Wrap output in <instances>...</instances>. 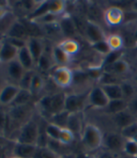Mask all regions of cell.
Returning <instances> with one entry per match:
<instances>
[{"label": "cell", "mask_w": 137, "mask_h": 158, "mask_svg": "<svg viewBox=\"0 0 137 158\" xmlns=\"http://www.w3.org/2000/svg\"><path fill=\"white\" fill-rule=\"evenodd\" d=\"M5 37H10V38H16L24 40V41H27L28 40V33L26 30V27L23 21H18L15 20L14 23L10 26V27L8 29V31L5 34Z\"/></svg>", "instance_id": "9a60e30c"}, {"label": "cell", "mask_w": 137, "mask_h": 158, "mask_svg": "<svg viewBox=\"0 0 137 158\" xmlns=\"http://www.w3.org/2000/svg\"><path fill=\"white\" fill-rule=\"evenodd\" d=\"M6 76H5V73L4 72H1L0 71V90L3 88V86L6 84Z\"/></svg>", "instance_id": "f6af8a7d"}, {"label": "cell", "mask_w": 137, "mask_h": 158, "mask_svg": "<svg viewBox=\"0 0 137 158\" xmlns=\"http://www.w3.org/2000/svg\"><path fill=\"white\" fill-rule=\"evenodd\" d=\"M3 40H4V37H0V44H2V42H3Z\"/></svg>", "instance_id": "f907efd6"}, {"label": "cell", "mask_w": 137, "mask_h": 158, "mask_svg": "<svg viewBox=\"0 0 137 158\" xmlns=\"http://www.w3.org/2000/svg\"><path fill=\"white\" fill-rule=\"evenodd\" d=\"M61 129L62 128H60L59 126L53 124V123L48 122V123L46 125V128H45V131H46V134H47V135H48V137L50 138V139L58 141V140H59Z\"/></svg>", "instance_id": "836d02e7"}, {"label": "cell", "mask_w": 137, "mask_h": 158, "mask_svg": "<svg viewBox=\"0 0 137 158\" xmlns=\"http://www.w3.org/2000/svg\"><path fill=\"white\" fill-rule=\"evenodd\" d=\"M35 73H36L35 70L26 71L24 75L21 78V80L19 81V83H18V87L20 88L21 89L29 90L31 83H32V79H33V76H34Z\"/></svg>", "instance_id": "1f68e13d"}, {"label": "cell", "mask_w": 137, "mask_h": 158, "mask_svg": "<svg viewBox=\"0 0 137 158\" xmlns=\"http://www.w3.org/2000/svg\"><path fill=\"white\" fill-rule=\"evenodd\" d=\"M123 152H125L126 155L131 156V157H136L137 156V143L131 139L126 140L123 148Z\"/></svg>", "instance_id": "f35d334b"}, {"label": "cell", "mask_w": 137, "mask_h": 158, "mask_svg": "<svg viewBox=\"0 0 137 158\" xmlns=\"http://www.w3.org/2000/svg\"><path fill=\"white\" fill-rule=\"evenodd\" d=\"M57 46L61 50H63L67 55H69L71 57L76 56L80 52L81 49L80 44L74 39H64L57 44Z\"/></svg>", "instance_id": "ffe728a7"}, {"label": "cell", "mask_w": 137, "mask_h": 158, "mask_svg": "<svg viewBox=\"0 0 137 158\" xmlns=\"http://www.w3.org/2000/svg\"><path fill=\"white\" fill-rule=\"evenodd\" d=\"M122 158H134V157H131V156H129V155H125Z\"/></svg>", "instance_id": "816d5d0a"}, {"label": "cell", "mask_w": 137, "mask_h": 158, "mask_svg": "<svg viewBox=\"0 0 137 158\" xmlns=\"http://www.w3.org/2000/svg\"><path fill=\"white\" fill-rule=\"evenodd\" d=\"M4 39H5L6 42L10 44L12 46H14L18 50L26 46V41H24V40L16 39V38H10V37H4Z\"/></svg>", "instance_id": "60d3db41"}, {"label": "cell", "mask_w": 137, "mask_h": 158, "mask_svg": "<svg viewBox=\"0 0 137 158\" xmlns=\"http://www.w3.org/2000/svg\"><path fill=\"white\" fill-rule=\"evenodd\" d=\"M37 148V145L15 142L13 147V155L19 158H33Z\"/></svg>", "instance_id": "ac0fdd59"}, {"label": "cell", "mask_w": 137, "mask_h": 158, "mask_svg": "<svg viewBox=\"0 0 137 158\" xmlns=\"http://www.w3.org/2000/svg\"><path fill=\"white\" fill-rule=\"evenodd\" d=\"M134 81L137 83V73H136V74H135V76H134Z\"/></svg>", "instance_id": "f5cc1de1"}, {"label": "cell", "mask_w": 137, "mask_h": 158, "mask_svg": "<svg viewBox=\"0 0 137 158\" xmlns=\"http://www.w3.org/2000/svg\"><path fill=\"white\" fill-rule=\"evenodd\" d=\"M50 78L56 87L67 89L73 84V71L70 67L54 66L50 72Z\"/></svg>", "instance_id": "277c9868"}, {"label": "cell", "mask_w": 137, "mask_h": 158, "mask_svg": "<svg viewBox=\"0 0 137 158\" xmlns=\"http://www.w3.org/2000/svg\"><path fill=\"white\" fill-rule=\"evenodd\" d=\"M70 114L71 113H69L66 110H64V111H62L60 113L55 114L53 117H51L50 120L48 122L53 123V124H55L57 126H59L60 128H66L67 123H68V120H69V117H70Z\"/></svg>", "instance_id": "f546056e"}, {"label": "cell", "mask_w": 137, "mask_h": 158, "mask_svg": "<svg viewBox=\"0 0 137 158\" xmlns=\"http://www.w3.org/2000/svg\"><path fill=\"white\" fill-rule=\"evenodd\" d=\"M41 27H42V29L43 37L45 36L46 38L53 39V38H57L58 36H62L59 25H58V22L48 24V25H43V26H41Z\"/></svg>", "instance_id": "83f0119b"}, {"label": "cell", "mask_w": 137, "mask_h": 158, "mask_svg": "<svg viewBox=\"0 0 137 158\" xmlns=\"http://www.w3.org/2000/svg\"><path fill=\"white\" fill-rule=\"evenodd\" d=\"M129 108V102L125 99H119V100L109 101L107 106L104 108L106 112L110 115H115L119 112H122Z\"/></svg>", "instance_id": "cb8c5ba5"}, {"label": "cell", "mask_w": 137, "mask_h": 158, "mask_svg": "<svg viewBox=\"0 0 137 158\" xmlns=\"http://www.w3.org/2000/svg\"><path fill=\"white\" fill-rule=\"evenodd\" d=\"M55 66L54 59L52 56V53H46L44 52L43 55L38 59V61L36 64V68L40 71L38 73H50L52 69Z\"/></svg>", "instance_id": "7402d4cb"}, {"label": "cell", "mask_w": 137, "mask_h": 158, "mask_svg": "<svg viewBox=\"0 0 137 158\" xmlns=\"http://www.w3.org/2000/svg\"><path fill=\"white\" fill-rule=\"evenodd\" d=\"M91 48L97 52L98 54L100 55H103V56H107L110 52H111V49L106 42V40H104V41H101V42H98L96 44H91Z\"/></svg>", "instance_id": "d590c367"}, {"label": "cell", "mask_w": 137, "mask_h": 158, "mask_svg": "<svg viewBox=\"0 0 137 158\" xmlns=\"http://www.w3.org/2000/svg\"><path fill=\"white\" fill-rule=\"evenodd\" d=\"M5 66L6 67L4 70V73H5L6 78L8 77L11 81V83L18 85L19 81L21 80L22 76L24 75L26 72L25 68L19 63L17 59H14V60L6 64Z\"/></svg>", "instance_id": "30bf717a"}, {"label": "cell", "mask_w": 137, "mask_h": 158, "mask_svg": "<svg viewBox=\"0 0 137 158\" xmlns=\"http://www.w3.org/2000/svg\"><path fill=\"white\" fill-rule=\"evenodd\" d=\"M109 103V99L101 86H95L90 89L87 96V105L95 108H105Z\"/></svg>", "instance_id": "8992f818"}, {"label": "cell", "mask_w": 137, "mask_h": 158, "mask_svg": "<svg viewBox=\"0 0 137 158\" xmlns=\"http://www.w3.org/2000/svg\"><path fill=\"white\" fill-rule=\"evenodd\" d=\"M126 139L117 133H108L103 135V145L111 152H117L123 151Z\"/></svg>", "instance_id": "52a82bcc"}, {"label": "cell", "mask_w": 137, "mask_h": 158, "mask_svg": "<svg viewBox=\"0 0 137 158\" xmlns=\"http://www.w3.org/2000/svg\"><path fill=\"white\" fill-rule=\"evenodd\" d=\"M131 10L135 12H137V1H133L132 2V6H131Z\"/></svg>", "instance_id": "7dc6e473"}, {"label": "cell", "mask_w": 137, "mask_h": 158, "mask_svg": "<svg viewBox=\"0 0 137 158\" xmlns=\"http://www.w3.org/2000/svg\"><path fill=\"white\" fill-rule=\"evenodd\" d=\"M88 91L73 92L66 94L65 99V110L71 114L83 112L84 107L87 104Z\"/></svg>", "instance_id": "5b68a950"}, {"label": "cell", "mask_w": 137, "mask_h": 158, "mask_svg": "<svg viewBox=\"0 0 137 158\" xmlns=\"http://www.w3.org/2000/svg\"><path fill=\"white\" fill-rule=\"evenodd\" d=\"M121 84H108L101 86L103 89L104 93L106 94L109 101L113 100H119V99H124L121 89Z\"/></svg>", "instance_id": "603a6c76"}, {"label": "cell", "mask_w": 137, "mask_h": 158, "mask_svg": "<svg viewBox=\"0 0 137 158\" xmlns=\"http://www.w3.org/2000/svg\"><path fill=\"white\" fill-rule=\"evenodd\" d=\"M124 11L116 7H109L103 14L104 22L110 27H116L124 22Z\"/></svg>", "instance_id": "7c38bea8"}, {"label": "cell", "mask_w": 137, "mask_h": 158, "mask_svg": "<svg viewBox=\"0 0 137 158\" xmlns=\"http://www.w3.org/2000/svg\"><path fill=\"white\" fill-rule=\"evenodd\" d=\"M120 86H121V89H122L123 98L125 99V100H127V99H132L134 97L135 89L131 83L123 82V83H121Z\"/></svg>", "instance_id": "ab89813d"}, {"label": "cell", "mask_w": 137, "mask_h": 158, "mask_svg": "<svg viewBox=\"0 0 137 158\" xmlns=\"http://www.w3.org/2000/svg\"><path fill=\"white\" fill-rule=\"evenodd\" d=\"M52 56L55 66H61V67H69V64L71 63L72 58L58 47L57 44H55L53 48Z\"/></svg>", "instance_id": "44dd1931"}, {"label": "cell", "mask_w": 137, "mask_h": 158, "mask_svg": "<svg viewBox=\"0 0 137 158\" xmlns=\"http://www.w3.org/2000/svg\"><path fill=\"white\" fill-rule=\"evenodd\" d=\"M26 47L29 50L35 64L38 61V59L44 53V41L43 38H35L30 37L26 41Z\"/></svg>", "instance_id": "8fae6325"}, {"label": "cell", "mask_w": 137, "mask_h": 158, "mask_svg": "<svg viewBox=\"0 0 137 158\" xmlns=\"http://www.w3.org/2000/svg\"><path fill=\"white\" fill-rule=\"evenodd\" d=\"M120 134L126 140L132 139V138L137 135V122H135L134 123L120 130Z\"/></svg>", "instance_id": "8d00e7d4"}, {"label": "cell", "mask_w": 137, "mask_h": 158, "mask_svg": "<svg viewBox=\"0 0 137 158\" xmlns=\"http://www.w3.org/2000/svg\"><path fill=\"white\" fill-rule=\"evenodd\" d=\"M85 38L87 40V42L90 44H93L98 42L104 41L106 39V36H105L103 28L100 27V25L87 20L86 32H85Z\"/></svg>", "instance_id": "ba28073f"}, {"label": "cell", "mask_w": 137, "mask_h": 158, "mask_svg": "<svg viewBox=\"0 0 137 158\" xmlns=\"http://www.w3.org/2000/svg\"><path fill=\"white\" fill-rule=\"evenodd\" d=\"M106 42L111 49V51H119L122 50V47L124 45V41L122 36L119 34H111L106 37Z\"/></svg>", "instance_id": "f1b7e54d"}, {"label": "cell", "mask_w": 137, "mask_h": 158, "mask_svg": "<svg viewBox=\"0 0 137 158\" xmlns=\"http://www.w3.org/2000/svg\"><path fill=\"white\" fill-rule=\"evenodd\" d=\"M58 25H59L61 34L65 39H73L78 34L74 21L71 15H63L58 21Z\"/></svg>", "instance_id": "4fadbf2b"}, {"label": "cell", "mask_w": 137, "mask_h": 158, "mask_svg": "<svg viewBox=\"0 0 137 158\" xmlns=\"http://www.w3.org/2000/svg\"><path fill=\"white\" fill-rule=\"evenodd\" d=\"M45 88V80H44V77L42 76V73L36 72L33 79H32V83L30 86V89L29 91L31 92V94L34 96H37L40 94Z\"/></svg>", "instance_id": "d4e9b609"}, {"label": "cell", "mask_w": 137, "mask_h": 158, "mask_svg": "<svg viewBox=\"0 0 137 158\" xmlns=\"http://www.w3.org/2000/svg\"><path fill=\"white\" fill-rule=\"evenodd\" d=\"M99 81H100V86L108 85V84H121V83H119V75H115L112 73H107L104 71H103V73Z\"/></svg>", "instance_id": "e575fe53"}, {"label": "cell", "mask_w": 137, "mask_h": 158, "mask_svg": "<svg viewBox=\"0 0 137 158\" xmlns=\"http://www.w3.org/2000/svg\"><path fill=\"white\" fill-rule=\"evenodd\" d=\"M7 120H8V112L0 107V133H2L3 135L7 124Z\"/></svg>", "instance_id": "b9f144b4"}, {"label": "cell", "mask_w": 137, "mask_h": 158, "mask_svg": "<svg viewBox=\"0 0 137 158\" xmlns=\"http://www.w3.org/2000/svg\"><path fill=\"white\" fill-rule=\"evenodd\" d=\"M133 38H134V41H135V43H137V30L134 32V34H133Z\"/></svg>", "instance_id": "c3c4849f"}, {"label": "cell", "mask_w": 137, "mask_h": 158, "mask_svg": "<svg viewBox=\"0 0 137 158\" xmlns=\"http://www.w3.org/2000/svg\"><path fill=\"white\" fill-rule=\"evenodd\" d=\"M133 115L137 114V97H133L131 102H129V108H128Z\"/></svg>", "instance_id": "7bdbcfd3"}, {"label": "cell", "mask_w": 137, "mask_h": 158, "mask_svg": "<svg viewBox=\"0 0 137 158\" xmlns=\"http://www.w3.org/2000/svg\"><path fill=\"white\" fill-rule=\"evenodd\" d=\"M33 98V95L31 94V92L29 90H26V89H21L19 90V92L17 93L14 101L12 102V104L10 106V107L11 106H25V105H28L31 104V100Z\"/></svg>", "instance_id": "4316f807"}, {"label": "cell", "mask_w": 137, "mask_h": 158, "mask_svg": "<svg viewBox=\"0 0 137 158\" xmlns=\"http://www.w3.org/2000/svg\"><path fill=\"white\" fill-rule=\"evenodd\" d=\"M75 140V135L69 129L67 128H62L61 129V133H60V136H59V140L58 142H60L63 145L66 146H70L71 145Z\"/></svg>", "instance_id": "d6a6232c"}, {"label": "cell", "mask_w": 137, "mask_h": 158, "mask_svg": "<svg viewBox=\"0 0 137 158\" xmlns=\"http://www.w3.org/2000/svg\"><path fill=\"white\" fill-rule=\"evenodd\" d=\"M134 158H137V156H136V157H134Z\"/></svg>", "instance_id": "11a10c76"}, {"label": "cell", "mask_w": 137, "mask_h": 158, "mask_svg": "<svg viewBox=\"0 0 137 158\" xmlns=\"http://www.w3.org/2000/svg\"><path fill=\"white\" fill-rule=\"evenodd\" d=\"M18 51L19 50L17 48L6 42L4 39L1 45H0V64L6 65L16 59Z\"/></svg>", "instance_id": "5bb4252c"}, {"label": "cell", "mask_w": 137, "mask_h": 158, "mask_svg": "<svg viewBox=\"0 0 137 158\" xmlns=\"http://www.w3.org/2000/svg\"><path fill=\"white\" fill-rule=\"evenodd\" d=\"M65 99L66 94L63 92L46 94L38 101L37 107L42 118L48 122L51 117L65 110Z\"/></svg>", "instance_id": "6da1fadb"}, {"label": "cell", "mask_w": 137, "mask_h": 158, "mask_svg": "<svg viewBox=\"0 0 137 158\" xmlns=\"http://www.w3.org/2000/svg\"><path fill=\"white\" fill-rule=\"evenodd\" d=\"M131 140H133V141H135V142L137 143V135H135V136H134V137L132 138V139H131Z\"/></svg>", "instance_id": "681fc988"}, {"label": "cell", "mask_w": 137, "mask_h": 158, "mask_svg": "<svg viewBox=\"0 0 137 158\" xmlns=\"http://www.w3.org/2000/svg\"><path fill=\"white\" fill-rule=\"evenodd\" d=\"M75 158H92V157L87 152H80L75 155Z\"/></svg>", "instance_id": "bcb514c9"}, {"label": "cell", "mask_w": 137, "mask_h": 158, "mask_svg": "<svg viewBox=\"0 0 137 158\" xmlns=\"http://www.w3.org/2000/svg\"><path fill=\"white\" fill-rule=\"evenodd\" d=\"M10 158H19V157H16V156H14V155H13V156H12V157H10Z\"/></svg>", "instance_id": "db71d44e"}, {"label": "cell", "mask_w": 137, "mask_h": 158, "mask_svg": "<svg viewBox=\"0 0 137 158\" xmlns=\"http://www.w3.org/2000/svg\"><path fill=\"white\" fill-rule=\"evenodd\" d=\"M123 56V52L122 50H119V51H111L107 56H104L103 60V68L105 67H109L111 65H113L114 63H115L116 61H119V59L122 58Z\"/></svg>", "instance_id": "4dcf8cb0"}, {"label": "cell", "mask_w": 137, "mask_h": 158, "mask_svg": "<svg viewBox=\"0 0 137 158\" xmlns=\"http://www.w3.org/2000/svg\"><path fill=\"white\" fill-rule=\"evenodd\" d=\"M19 90H20V88L18 87V85L13 83H6L0 90V106L10 107Z\"/></svg>", "instance_id": "9c48e42d"}, {"label": "cell", "mask_w": 137, "mask_h": 158, "mask_svg": "<svg viewBox=\"0 0 137 158\" xmlns=\"http://www.w3.org/2000/svg\"><path fill=\"white\" fill-rule=\"evenodd\" d=\"M33 158H59V157L47 147L46 148L38 147Z\"/></svg>", "instance_id": "74e56055"}, {"label": "cell", "mask_w": 137, "mask_h": 158, "mask_svg": "<svg viewBox=\"0 0 137 158\" xmlns=\"http://www.w3.org/2000/svg\"><path fill=\"white\" fill-rule=\"evenodd\" d=\"M38 133H40V124H38V122H36L32 118L19 130L15 142L37 145Z\"/></svg>", "instance_id": "3957f363"}, {"label": "cell", "mask_w": 137, "mask_h": 158, "mask_svg": "<svg viewBox=\"0 0 137 158\" xmlns=\"http://www.w3.org/2000/svg\"><path fill=\"white\" fill-rule=\"evenodd\" d=\"M9 13H10V12H9L8 9H7L5 6H3V5L0 4V22H1L2 20H3Z\"/></svg>", "instance_id": "ee69618b"}, {"label": "cell", "mask_w": 137, "mask_h": 158, "mask_svg": "<svg viewBox=\"0 0 137 158\" xmlns=\"http://www.w3.org/2000/svg\"><path fill=\"white\" fill-rule=\"evenodd\" d=\"M16 59L19 61V63L25 68L26 71L35 70V67H36L35 61H34V59L26 46L19 49Z\"/></svg>", "instance_id": "d6986e66"}, {"label": "cell", "mask_w": 137, "mask_h": 158, "mask_svg": "<svg viewBox=\"0 0 137 158\" xmlns=\"http://www.w3.org/2000/svg\"><path fill=\"white\" fill-rule=\"evenodd\" d=\"M104 72L107 73H112L115 75H123L125 73H128L129 71V64L124 60V59H119V61H116L115 63H114L113 65L109 66V67H105L103 68Z\"/></svg>", "instance_id": "484cf974"}, {"label": "cell", "mask_w": 137, "mask_h": 158, "mask_svg": "<svg viewBox=\"0 0 137 158\" xmlns=\"http://www.w3.org/2000/svg\"><path fill=\"white\" fill-rule=\"evenodd\" d=\"M81 142L89 152L96 151L103 143V135L98 126L90 123L87 124L81 134Z\"/></svg>", "instance_id": "7a4b0ae2"}, {"label": "cell", "mask_w": 137, "mask_h": 158, "mask_svg": "<svg viewBox=\"0 0 137 158\" xmlns=\"http://www.w3.org/2000/svg\"><path fill=\"white\" fill-rule=\"evenodd\" d=\"M113 118H114L115 124L119 128H120V130H122L123 128H125V127L134 123L135 122H137L135 120L134 115L129 109H126L122 112H119V113L114 115Z\"/></svg>", "instance_id": "2e32d148"}, {"label": "cell", "mask_w": 137, "mask_h": 158, "mask_svg": "<svg viewBox=\"0 0 137 158\" xmlns=\"http://www.w3.org/2000/svg\"><path fill=\"white\" fill-rule=\"evenodd\" d=\"M84 124H83V116H82V112L79 113H72L70 114L69 120L67 123V126L66 128L71 130L75 136L82 134L83 129H84Z\"/></svg>", "instance_id": "e0dca14e"}]
</instances>
